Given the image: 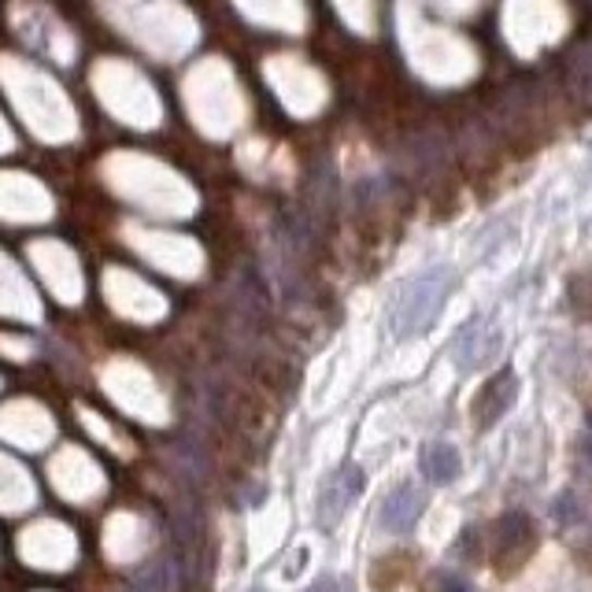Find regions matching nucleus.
Wrapping results in <instances>:
<instances>
[{
  "mask_svg": "<svg viewBox=\"0 0 592 592\" xmlns=\"http://www.w3.org/2000/svg\"><path fill=\"white\" fill-rule=\"evenodd\" d=\"M567 82L578 97H592V41L567 56Z\"/></svg>",
  "mask_w": 592,
  "mask_h": 592,
  "instance_id": "6e6552de",
  "label": "nucleus"
},
{
  "mask_svg": "<svg viewBox=\"0 0 592 592\" xmlns=\"http://www.w3.org/2000/svg\"><path fill=\"white\" fill-rule=\"evenodd\" d=\"M500 349V334L496 326H488L485 318H474L467 323L463 330L456 334V345H452V355L459 363V371H478L482 363H488Z\"/></svg>",
  "mask_w": 592,
  "mask_h": 592,
  "instance_id": "39448f33",
  "label": "nucleus"
},
{
  "mask_svg": "<svg viewBox=\"0 0 592 592\" xmlns=\"http://www.w3.org/2000/svg\"><path fill=\"white\" fill-rule=\"evenodd\" d=\"M252 592H263V589H252Z\"/></svg>",
  "mask_w": 592,
  "mask_h": 592,
  "instance_id": "4468645a",
  "label": "nucleus"
},
{
  "mask_svg": "<svg viewBox=\"0 0 592 592\" xmlns=\"http://www.w3.org/2000/svg\"><path fill=\"white\" fill-rule=\"evenodd\" d=\"M533 548H537V530H533V522L525 519L522 511L504 515V519H496L493 530H488V559H493V567L500 570L504 578L515 575V570L533 556Z\"/></svg>",
  "mask_w": 592,
  "mask_h": 592,
  "instance_id": "f03ea898",
  "label": "nucleus"
},
{
  "mask_svg": "<svg viewBox=\"0 0 592 592\" xmlns=\"http://www.w3.org/2000/svg\"><path fill=\"white\" fill-rule=\"evenodd\" d=\"M419 471L426 474V482L445 485V482H452V478H459V471H463V459H459L452 445L434 440V445H426L419 452Z\"/></svg>",
  "mask_w": 592,
  "mask_h": 592,
  "instance_id": "0eeeda50",
  "label": "nucleus"
},
{
  "mask_svg": "<svg viewBox=\"0 0 592 592\" xmlns=\"http://www.w3.org/2000/svg\"><path fill=\"white\" fill-rule=\"evenodd\" d=\"M556 515H559V522H563V525H567V522H578V519H581V507H578L575 496H559Z\"/></svg>",
  "mask_w": 592,
  "mask_h": 592,
  "instance_id": "9b49d317",
  "label": "nucleus"
},
{
  "mask_svg": "<svg viewBox=\"0 0 592 592\" xmlns=\"http://www.w3.org/2000/svg\"><path fill=\"white\" fill-rule=\"evenodd\" d=\"M589 434H592V411H589Z\"/></svg>",
  "mask_w": 592,
  "mask_h": 592,
  "instance_id": "ddd939ff",
  "label": "nucleus"
},
{
  "mask_svg": "<svg viewBox=\"0 0 592 592\" xmlns=\"http://www.w3.org/2000/svg\"><path fill=\"white\" fill-rule=\"evenodd\" d=\"M426 592H471L463 578H456L452 570H434L426 578Z\"/></svg>",
  "mask_w": 592,
  "mask_h": 592,
  "instance_id": "9d476101",
  "label": "nucleus"
},
{
  "mask_svg": "<svg viewBox=\"0 0 592 592\" xmlns=\"http://www.w3.org/2000/svg\"><path fill=\"white\" fill-rule=\"evenodd\" d=\"M515 392H519L515 371H496L493 378L482 385V392L474 397V426L493 430L496 422L507 415V408L515 403Z\"/></svg>",
  "mask_w": 592,
  "mask_h": 592,
  "instance_id": "20e7f679",
  "label": "nucleus"
},
{
  "mask_svg": "<svg viewBox=\"0 0 592 592\" xmlns=\"http://www.w3.org/2000/svg\"><path fill=\"white\" fill-rule=\"evenodd\" d=\"M422 515V493L415 485H397L382 504V530L408 533Z\"/></svg>",
  "mask_w": 592,
  "mask_h": 592,
  "instance_id": "423d86ee",
  "label": "nucleus"
},
{
  "mask_svg": "<svg viewBox=\"0 0 592 592\" xmlns=\"http://www.w3.org/2000/svg\"><path fill=\"white\" fill-rule=\"evenodd\" d=\"M363 485H366V478L360 467H352V463L326 478L323 496H318V525L330 530V525L341 522V515L355 504V496L363 493Z\"/></svg>",
  "mask_w": 592,
  "mask_h": 592,
  "instance_id": "7ed1b4c3",
  "label": "nucleus"
},
{
  "mask_svg": "<svg viewBox=\"0 0 592 592\" xmlns=\"http://www.w3.org/2000/svg\"><path fill=\"white\" fill-rule=\"evenodd\" d=\"M575 556H578V563H585V567L592 570V530L575 544Z\"/></svg>",
  "mask_w": 592,
  "mask_h": 592,
  "instance_id": "f8f14e48",
  "label": "nucleus"
},
{
  "mask_svg": "<svg viewBox=\"0 0 592 592\" xmlns=\"http://www.w3.org/2000/svg\"><path fill=\"white\" fill-rule=\"evenodd\" d=\"M448 289H452V275H448L445 267H430L411 278L408 286L400 289V297L392 300V312H389L392 337L408 341V337L430 330L434 318L440 315V307H445Z\"/></svg>",
  "mask_w": 592,
  "mask_h": 592,
  "instance_id": "f257e3e1",
  "label": "nucleus"
},
{
  "mask_svg": "<svg viewBox=\"0 0 592 592\" xmlns=\"http://www.w3.org/2000/svg\"><path fill=\"white\" fill-rule=\"evenodd\" d=\"M567 304L570 312H578L581 318H592V270H578L567 281Z\"/></svg>",
  "mask_w": 592,
  "mask_h": 592,
  "instance_id": "1a4fd4ad",
  "label": "nucleus"
}]
</instances>
